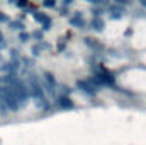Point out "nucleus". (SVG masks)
Wrapping results in <instances>:
<instances>
[{
  "label": "nucleus",
  "instance_id": "1",
  "mask_svg": "<svg viewBox=\"0 0 146 145\" xmlns=\"http://www.w3.org/2000/svg\"><path fill=\"white\" fill-rule=\"evenodd\" d=\"M2 85H5V87H9L12 91L19 108H24L29 103L31 96H29L27 85H26V82L22 79H19V75H5V77H2Z\"/></svg>",
  "mask_w": 146,
  "mask_h": 145
},
{
  "label": "nucleus",
  "instance_id": "2",
  "mask_svg": "<svg viewBox=\"0 0 146 145\" xmlns=\"http://www.w3.org/2000/svg\"><path fill=\"white\" fill-rule=\"evenodd\" d=\"M27 91H29V96L34 99V103H36V106L39 109H42V111H51V103L48 101V97H46V94H44V91H42V85H41V80H39V77H37L36 73H29L27 75Z\"/></svg>",
  "mask_w": 146,
  "mask_h": 145
},
{
  "label": "nucleus",
  "instance_id": "3",
  "mask_svg": "<svg viewBox=\"0 0 146 145\" xmlns=\"http://www.w3.org/2000/svg\"><path fill=\"white\" fill-rule=\"evenodd\" d=\"M39 80H41V85H42L44 94L56 99V96H58V85H60L58 80H56V77L51 72H44L42 73V79H39Z\"/></svg>",
  "mask_w": 146,
  "mask_h": 145
},
{
  "label": "nucleus",
  "instance_id": "4",
  "mask_svg": "<svg viewBox=\"0 0 146 145\" xmlns=\"http://www.w3.org/2000/svg\"><path fill=\"white\" fill-rule=\"evenodd\" d=\"M0 103L7 108L9 113H17L21 109L17 101H15V97H14V94H12V91L9 87H5V85L0 87Z\"/></svg>",
  "mask_w": 146,
  "mask_h": 145
},
{
  "label": "nucleus",
  "instance_id": "5",
  "mask_svg": "<svg viewBox=\"0 0 146 145\" xmlns=\"http://www.w3.org/2000/svg\"><path fill=\"white\" fill-rule=\"evenodd\" d=\"M21 60H10V62H5L0 65V72L5 73V75H19L21 70Z\"/></svg>",
  "mask_w": 146,
  "mask_h": 145
},
{
  "label": "nucleus",
  "instance_id": "6",
  "mask_svg": "<svg viewBox=\"0 0 146 145\" xmlns=\"http://www.w3.org/2000/svg\"><path fill=\"white\" fill-rule=\"evenodd\" d=\"M33 17H34V21L39 22V24H42V31H49L51 28H53V21H51V17L48 15V14H44V12H33Z\"/></svg>",
  "mask_w": 146,
  "mask_h": 145
},
{
  "label": "nucleus",
  "instance_id": "7",
  "mask_svg": "<svg viewBox=\"0 0 146 145\" xmlns=\"http://www.w3.org/2000/svg\"><path fill=\"white\" fill-rule=\"evenodd\" d=\"M56 106L60 109L70 111V109H75V103H73V99L68 94H58L56 96Z\"/></svg>",
  "mask_w": 146,
  "mask_h": 145
},
{
  "label": "nucleus",
  "instance_id": "8",
  "mask_svg": "<svg viewBox=\"0 0 146 145\" xmlns=\"http://www.w3.org/2000/svg\"><path fill=\"white\" fill-rule=\"evenodd\" d=\"M76 89L78 91H82L83 94H87V96H90V97H95V94H97V89L88 82V80H76Z\"/></svg>",
  "mask_w": 146,
  "mask_h": 145
},
{
  "label": "nucleus",
  "instance_id": "9",
  "mask_svg": "<svg viewBox=\"0 0 146 145\" xmlns=\"http://www.w3.org/2000/svg\"><path fill=\"white\" fill-rule=\"evenodd\" d=\"M70 26L73 28H76V29H85L87 28V22H85V19H83V14L82 12H75V15L70 17Z\"/></svg>",
  "mask_w": 146,
  "mask_h": 145
},
{
  "label": "nucleus",
  "instance_id": "10",
  "mask_svg": "<svg viewBox=\"0 0 146 145\" xmlns=\"http://www.w3.org/2000/svg\"><path fill=\"white\" fill-rule=\"evenodd\" d=\"M109 17L112 19V21L122 19V17H124V7H121V5H117V3L110 5L109 7Z\"/></svg>",
  "mask_w": 146,
  "mask_h": 145
},
{
  "label": "nucleus",
  "instance_id": "11",
  "mask_svg": "<svg viewBox=\"0 0 146 145\" xmlns=\"http://www.w3.org/2000/svg\"><path fill=\"white\" fill-rule=\"evenodd\" d=\"M83 41H85V44H87L88 48H92V50H95V51H100V50H104L102 43H100V41H97V39H94V38H85Z\"/></svg>",
  "mask_w": 146,
  "mask_h": 145
},
{
  "label": "nucleus",
  "instance_id": "12",
  "mask_svg": "<svg viewBox=\"0 0 146 145\" xmlns=\"http://www.w3.org/2000/svg\"><path fill=\"white\" fill-rule=\"evenodd\" d=\"M90 28L94 31H97V33H102L106 29V22H104V19H92L90 21Z\"/></svg>",
  "mask_w": 146,
  "mask_h": 145
},
{
  "label": "nucleus",
  "instance_id": "13",
  "mask_svg": "<svg viewBox=\"0 0 146 145\" xmlns=\"http://www.w3.org/2000/svg\"><path fill=\"white\" fill-rule=\"evenodd\" d=\"M9 28H10L12 31H19V33H22L26 26H24V22H22V21H19V19H17V21H10V22H9Z\"/></svg>",
  "mask_w": 146,
  "mask_h": 145
},
{
  "label": "nucleus",
  "instance_id": "14",
  "mask_svg": "<svg viewBox=\"0 0 146 145\" xmlns=\"http://www.w3.org/2000/svg\"><path fill=\"white\" fill-rule=\"evenodd\" d=\"M41 46H39V43H34L33 46H31V55L33 56H41Z\"/></svg>",
  "mask_w": 146,
  "mask_h": 145
},
{
  "label": "nucleus",
  "instance_id": "15",
  "mask_svg": "<svg viewBox=\"0 0 146 145\" xmlns=\"http://www.w3.org/2000/svg\"><path fill=\"white\" fill-rule=\"evenodd\" d=\"M92 14H94V19H102V15H104V9L100 7H94L92 9Z\"/></svg>",
  "mask_w": 146,
  "mask_h": 145
},
{
  "label": "nucleus",
  "instance_id": "16",
  "mask_svg": "<svg viewBox=\"0 0 146 145\" xmlns=\"http://www.w3.org/2000/svg\"><path fill=\"white\" fill-rule=\"evenodd\" d=\"M29 39H31V34H29V33H26V31L19 33V41H21V43H27Z\"/></svg>",
  "mask_w": 146,
  "mask_h": 145
},
{
  "label": "nucleus",
  "instance_id": "17",
  "mask_svg": "<svg viewBox=\"0 0 146 145\" xmlns=\"http://www.w3.org/2000/svg\"><path fill=\"white\" fill-rule=\"evenodd\" d=\"M22 62H24V68H33L34 67V60L33 58H22Z\"/></svg>",
  "mask_w": 146,
  "mask_h": 145
},
{
  "label": "nucleus",
  "instance_id": "18",
  "mask_svg": "<svg viewBox=\"0 0 146 145\" xmlns=\"http://www.w3.org/2000/svg\"><path fill=\"white\" fill-rule=\"evenodd\" d=\"M31 38L36 39L37 43H41V41H42V33H41V31H34V33L31 34Z\"/></svg>",
  "mask_w": 146,
  "mask_h": 145
},
{
  "label": "nucleus",
  "instance_id": "19",
  "mask_svg": "<svg viewBox=\"0 0 146 145\" xmlns=\"http://www.w3.org/2000/svg\"><path fill=\"white\" fill-rule=\"evenodd\" d=\"M7 48V41H5V36L2 34V31H0V53H2V50H5Z\"/></svg>",
  "mask_w": 146,
  "mask_h": 145
},
{
  "label": "nucleus",
  "instance_id": "20",
  "mask_svg": "<svg viewBox=\"0 0 146 145\" xmlns=\"http://www.w3.org/2000/svg\"><path fill=\"white\" fill-rule=\"evenodd\" d=\"M42 5H44L46 9H53V7H56V2H53V0H48V2H46V0H44Z\"/></svg>",
  "mask_w": 146,
  "mask_h": 145
},
{
  "label": "nucleus",
  "instance_id": "21",
  "mask_svg": "<svg viewBox=\"0 0 146 145\" xmlns=\"http://www.w3.org/2000/svg\"><path fill=\"white\" fill-rule=\"evenodd\" d=\"M19 51L17 50H10V56H12V60H19Z\"/></svg>",
  "mask_w": 146,
  "mask_h": 145
},
{
  "label": "nucleus",
  "instance_id": "22",
  "mask_svg": "<svg viewBox=\"0 0 146 145\" xmlns=\"http://www.w3.org/2000/svg\"><path fill=\"white\" fill-rule=\"evenodd\" d=\"M0 22H2V24H5V22L9 24V22H10V19H9L5 14H2V12H0Z\"/></svg>",
  "mask_w": 146,
  "mask_h": 145
},
{
  "label": "nucleus",
  "instance_id": "23",
  "mask_svg": "<svg viewBox=\"0 0 146 145\" xmlns=\"http://www.w3.org/2000/svg\"><path fill=\"white\" fill-rule=\"evenodd\" d=\"M15 5L21 7V9H26V7H27V2H15Z\"/></svg>",
  "mask_w": 146,
  "mask_h": 145
},
{
  "label": "nucleus",
  "instance_id": "24",
  "mask_svg": "<svg viewBox=\"0 0 146 145\" xmlns=\"http://www.w3.org/2000/svg\"><path fill=\"white\" fill-rule=\"evenodd\" d=\"M65 46H66L65 43H61V44H58V51H63V50H65Z\"/></svg>",
  "mask_w": 146,
  "mask_h": 145
},
{
  "label": "nucleus",
  "instance_id": "25",
  "mask_svg": "<svg viewBox=\"0 0 146 145\" xmlns=\"http://www.w3.org/2000/svg\"><path fill=\"white\" fill-rule=\"evenodd\" d=\"M61 15H68V10L66 9H61Z\"/></svg>",
  "mask_w": 146,
  "mask_h": 145
},
{
  "label": "nucleus",
  "instance_id": "26",
  "mask_svg": "<svg viewBox=\"0 0 146 145\" xmlns=\"http://www.w3.org/2000/svg\"><path fill=\"white\" fill-rule=\"evenodd\" d=\"M3 63V56H2V53H0V65Z\"/></svg>",
  "mask_w": 146,
  "mask_h": 145
},
{
  "label": "nucleus",
  "instance_id": "27",
  "mask_svg": "<svg viewBox=\"0 0 146 145\" xmlns=\"http://www.w3.org/2000/svg\"><path fill=\"white\" fill-rule=\"evenodd\" d=\"M141 5H143V7H146V0H143V2H141Z\"/></svg>",
  "mask_w": 146,
  "mask_h": 145
},
{
  "label": "nucleus",
  "instance_id": "28",
  "mask_svg": "<svg viewBox=\"0 0 146 145\" xmlns=\"http://www.w3.org/2000/svg\"><path fill=\"white\" fill-rule=\"evenodd\" d=\"M0 87H2V77H0Z\"/></svg>",
  "mask_w": 146,
  "mask_h": 145
}]
</instances>
